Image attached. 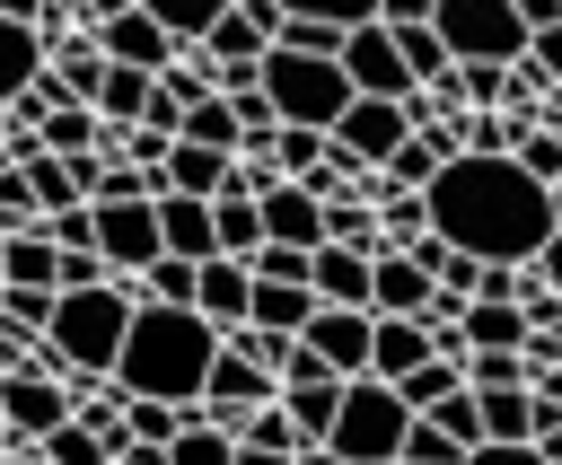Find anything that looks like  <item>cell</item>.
Wrapping results in <instances>:
<instances>
[{
  "mask_svg": "<svg viewBox=\"0 0 562 465\" xmlns=\"http://www.w3.org/2000/svg\"><path fill=\"white\" fill-rule=\"evenodd\" d=\"M88 246L105 272H140L158 254V228H149V202H88Z\"/></svg>",
  "mask_w": 562,
  "mask_h": 465,
  "instance_id": "obj_10",
  "label": "cell"
},
{
  "mask_svg": "<svg viewBox=\"0 0 562 465\" xmlns=\"http://www.w3.org/2000/svg\"><path fill=\"white\" fill-rule=\"evenodd\" d=\"M448 158H457V132H448V123H413V132L378 158V175H386V184H404V193H422Z\"/></svg>",
  "mask_w": 562,
  "mask_h": 465,
  "instance_id": "obj_15",
  "label": "cell"
},
{
  "mask_svg": "<svg viewBox=\"0 0 562 465\" xmlns=\"http://www.w3.org/2000/svg\"><path fill=\"white\" fill-rule=\"evenodd\" d=\"M35 70H44V44H35V26L0 18V97H18V88H26Z\"/></svg>",
  "mask_w": 562,
  "mask_h": 465,
  "instance_id": "obj_29",
  "label": "cell"
},
{
  "mask_svg": "<svg viewBox=\"0 0 562 465\" xmlns=\"http://www.w3.org/2000/svg\"><path fill=\"white\" fill-rule=\"evenodd\" d=\"M465 386H527V351H465Z\"/></svg>",
  "mask_w": 562,
  "mask_h": 465,
  "instance_id": "obj_36",
  "label": "cell"
},
{
  "mask_svg": "<svg viewBox=\"0 0 562 465\" xmlns=\"http://www.w3.org/2000/svg\"><path fill=\"white\" fill-rule=\"evenodd\" d=\"M272 44H281V53H325V61H334V53H342V26H325V18H272Z\"/></svg>",
  "mask_w": 562,
  "mask_h": 465,
  "instance_id": "obj_35",
  "label": "cell"
},
{
  "mask_svg": "<svg viewBox=\"0 0 562 465\" xmlns=\"http://www.w3.org/2000/svg\"><path fill=\"white\" fill-rule=\"evenodd\" d=\"M422 298H430V272L404 246H378L369 254V316H422Z\"/></svg>",
  "mask_w": 562,
  "mask_h": 465,
  "instance_id": "obj_16",
  "label": "cell"
},
{
  "mask_svg": "<svg viewBox=\"0 0 562 465\" xmlns=\"http://www.w3.org/2000/svg\"><path fill=\"white\" fill-rule=\"evenodd\" d=\"M386 386H395V395H404V412H422V404H439V395H448V386H465V368H457V360H448V351H422V360H413V368H404V377H386Z\"/></svg>",
  "mask_w": 562,
  "mask_h": 465,
  "instance_id": "obj_26",
  "label": "cell"
},
{
  "mask_svg": "<svg viewBox=\"0 0 562 465\" xmlns=\"http://www.w3.org/2000/svg\"><path fill=\"white\" fill-rule=\"evenodd\" d=\"M35 149H53V158H70V149H97V105H44V123H35Z\"/></svg>",
  "mask_w": 562,
  "mask_h": 465,
  "instance_id": "obj_27",
  "label": "cell"
},
{
  "mask_svg": "<svg viewBox=\"0 0 562 465\" xmlns=\"http://www.w3.org/2000/svg\"><path fill=\"white\" fill-rule=\"evenodd\" d=\"M422 421H439L457 447H474V439H483V421H474V395H465V386H448L439 404H422Z\"/></svg>",
  "mask_w": 562,
  "mask_h": 465,
  "instance_id": "obj_37",
  "label": "cell"
},
{
  "mask_svg": "<svg viewBox=\"0 0 562 465\" xmlns=\"http://www.w3.org/2000/svg\"><path fill=\"white\" fill-rule=\"evenodd\" d=\"M211 246H220V254H255V246H263L255 193H211Z\"/></svg>",
  "mask_w": 562,
  "mask_h": 465,
  "instance_id": "obj_23",
  "label": "cell"
},
{
  "mask_svg": "<svg viewBox=\"0 0 562 465\" xmlns=\"http://www.w3.org/2000/svg\"><path fill=\"white\" fill-rule=\"evenodd\" d=\"M149 228H158V254H184V263H202V254H220L211 246V202L202 193H149Z\"/></svg>",
  "mask_w": 562,
  "mask_h": 465,
  "instance_id": "obj_14",
  "label": "cell"
},
{
  "mask_svg": "<svg viewBox=\"0 0 562 465\" xmlns=\"http://www.w3.org/2000/svg\"><path fill=\"white\" fill-rule=\"evenodd\" d=\"M290 465H342V456H334V447H299Z\"/></svg>",
  "mask_w": 562,
  "mask_h": 465,
  "instance_id": "obj_44",
  "label": "cell"
},
{
  "mask_svg": "<svg viewBox=\"0 0 562 465\" xmlns=\"http://www.w3.org/2000/svg\"><path fill=\"white\" fill-rule=\"evenodd\" d=\"M220 351V325H202L193 307H158V298H132V325L114 342V368L105 386L114 395H158V404H193L202 395V368Z\"/></svg>",
  "mask_w": 562,
  "mask_h": 465,
  "instance_id": "obj_2",
  "label": "cell"
},
{
  "mask_svg": "<svg viewBox=\"0 0 562 465\" xmlns=\"http://www.w3.org/2000/svg\"><path fill=\"white\" fill-rule=\"evenodd\" d=\"M518 61H527V70H536V79H553V88H562V18H553V26H536V35H527V53H518Z\"/></svg>",
  "mask_w": 562,
  "mask_h": 465,
  "instance_id": "obj_39",
  "label": "cell"
},
{
  "mask_svg": "<svg viewBox=\"0 0 562 465\" xmlns=\"http://www.w3.org/2000/svg\"><path fill=\"white\" fill-rule=\"evenodd\" d=\"M307 290H316V307H369V254H351V246H307Z\"/></svg>",
  "mask_w": 562,
  "mask_h": 465,
  "instance_id": "obj_17",
  "label": "cell"
},
{
  "mask_svg": "<svg viewBox=\"0 0 562 465\" xmlns=\"http://www.w3.org/2000/svg\"><path fill=\"white\" fill-rule=\"evenodd\" d=\"M35 456H44V465H105V439H97L79 412H61V421L35 439Z\"/></svg>",
  "mask_w": 562,
  "mask_h": 465,
  "instance_id": "obj_28",
  "label": "cell"
},
{
  "mask_svg": "<svg viewBox=\"0 0 562 465\" xmlns=\"http://www.w3.org/2000/svg\"><path fill=\"white\" fill-rule=\"evenodd\" d=\"M325 237L351 246V254H378V246H386V228H378V211H369L360 193H325Z\"/></svg>",
  "mask_w": 562,
  "mask_h": 465,
  "instance_id": "obj_22",
  "label": "cell"
},
{
  "mask_svg": "<svg viewBox=\"0 0 562 465\" xmlns=\"http://www.w3.org/2000/svg\"><path fill=\"white\" fill-rule=\"evenodd\" d=\"M61 412H70V386L61 377H35V368H9L0 377V447H35Z\"/></svg>",
  "mask_w": 562,
  "mask_h": 465,
  "instance_id": "obj_8",
  "label": "cell"
},
{
  "mask_svg": "<svg viewBox=\"0 0 562 465\" xmlns=\"http://www.w3.org/2000/svg\"><path fill=\"white\" fill-rule=\"evenodd\" d=\"M465 395H474V421H483V439H527V421H536L527 386H465Z\"/></svg>",
  "mask_w": 562,
  "mask_h": 465,
  "instance_id": "obj_25",
  "label": "cell"
},
{
  "mask_svg": "<svg viewBox=\"0 0 562 465\" xmlns=\"http://www.w3.org/2000/svg\"><path fill=\"white\" fill-rule=\"evenodd\" d=\"M527 272H536V281H544V290H562V228H553V237H544V246H536V254H527Z\"/></svg>",
  "mask_w": 562,
  "mask_h": 465,
  "instance_id": "obj_42",
  "label": "cell"
},
{
  "mask_svg": "<svg viewBox=\"0 0 562 465\" xmlns=\"http://www.w3.org/2000/svg\"><path fill=\"white\" fill-rule=\"evenodd\" d=\"M272 404L290 412L299 447H316V439H325V421H334V404H342V377H299V386H272Z\"/></svg>",
  "mask_w": 562,
  "mask_h": 465,
  "instance_id": "obj_20",
  "label": "cell"
},
{
  "mask_svg": "<svg viewBox=\"0 0 562 465\" xmlns=\"http://www.w3.org/2000/svg\"><path fill=\"white\" fill-rule=\"evenodd\" d=\"M342 79H351V97H413V70H404V53H395V35L369 18V26H342Z\"/></svg>",
  "mask_w": 562,
  "mask_h": 465,
  "instance_id": "obj_7",
  "label": "cell"
},
{
  "mask_svg": "<svg viewBox=\"0 0 562 465\" xmlns=\"http://www.w3.org/2000/svg\"><path fill=\"white\" fill-rule=\"evenodd\" d=\"M255 88L272 97V114H281V123H307V132H325V123L351 105V79H342V61H325V53H281V44H263V61H255Z\"/></svg>",
  "mask_w": 562,
  "mask_h": 465,
  "instance_id": "obj_5",
  "label": "cell"
},
{
  "mask_svg": "<svg viewBox=\"0 0 562 465\" xmlns=\"http://www.w3.org/2000/svg\"><path fill=\"white\" fill-rule=\"evenodd\" d=\"M465 465H544V456H536V439H474Z\"/></svg>",
  "mask_w": 562,
  "mask_h": 465,
  "instance_id": "obj_40",
  "label": "cell"
},
{
  "mask_svg": "<svg viewBox=\"0 0 562 465\" xmlns=\"http://www.w3.org/2000/svg\"><path fill=\"white\" fill-rule=\"evenodd\" d=\"M299 342H307L334 377H360V368H369V307H316V316L299 325Z\"/></svg>",
  "mask_w": 562,
  "mask_h": 465,
  "instance_id": "obj_13",
  "label": "cell"
},
{
  "mask_svg": "<svg viewBox=\"0 0 562 465\" xmlns=\"http://www.w3.org/2000/svg\"><path fill=\"white\" fill-rule=\"evenodd\" d=\"M44 316H53V290H26V281H0V325L9 333H44Z\"/></svg>",
  "mask_w": 562,
  "mask_h": 465,
  "instance_id": "obj_34",
  "label": "cell"
},
{
  "mask_svg": "<svg viewBox=\"0 0 562 465\" xmlns=\"http://www.w3.org/2000/svg\"><path fill=\"white\" fill-rule=\"evenodd\" d=\"M422 228L474 263H527L553 237V193L509 149H457L422 184Z\"/></svg>",
  "mask_w": 562,
  "mask_h": 465,
  "instance_id": "obj_1",
  "label": "cell"
},
{
  "mask_svg": "<svg viewBox=\"0 0 562 465\" xmlns=\"http://www.w3.org/2000/svg\"><path fill=\"white\" fill-rule=\"evenodd\" d=\"M404 395L386 386V377H342V404H334V421H325V439L316 447H334L342 465H395V447H404Z\"/></svg>",
  "mask_w": 562,
  "mask_h": 465,
  "instance_id": "obj_4",
  "label": "cell"
},
{
  "mask_svg": "<svg viewBox=\"0 0 562 465\" xmlns=\"http://www.w3.org/2000/svg\"><path fill=\"white\" fill-rule=\"evenodd\" d=\"M88 44H97L105 61H132V70H158V61L176 53V44H167V26H158L140 0H123L114 18H97V26H88Z\"/></svg>",
  "mask_w": 562,
  "mask_h": 465,
  "instance_id": "obj_11",
  "label": "cell"
},
{
  "mask_svg": "<svg viewBox=\"0 0 562 465\" xmlns=\"http://www.w3.org/2000/svg\"><path fill=\"white\" fill-rule=\"evenodd\" d=\"M140 9H149V18L167 26V44L184 53V44H202V26H211V18L228 9V0H140Z\"/></svg>",
  "mask_w": 562,
  "mask_h": 465,
  "instance_id": "obj_32",
  "label": "cell"
},
{
  "mask_svg": "<svg viewBox=\"0 0 562 465\" xmlns=\"http://www.w3.org/2000/svg\"><path fill=\"white\" fill-rule=\"evenodd\" d=\"M307 316H316V290H307V281H263V272H246V325L299 333Z\"/></svg>",
  "mask_w": 562,
  "mask_h": 465,
  "instance_id": "obj_19",
  "label": "cell"
},
{
  "mask_svg": "<svg viewBox=\"0 0 562 465\" xmlns=\"http://www.w3.org/2000/svg\"><path fill=\"white\" fill-rule=\"evenodd\" d=\"M0 465H44V456L35 447H0Z\"/></svg>",
  "mask_w": 562,
  "mask_h": 465,
  "instance_id": "obj_45",
  "label": "cell"
},
{
  "mask_svg": "<svg viewBox=\"0 0 562 465\" xmlns=\"http://www.w3.org/2000/svg\"><path fill=\"white\" fill-rule=\"evenodd\" d=\"M97 123H140V105H149V70H132V61H105V79H97Z\"/></svg>",
  "mask_w": 562,
  "mask_h": 465,
  "instance_id": "obj_21",
  "label": "cell"
},
{
  "mask_svg": "<svg viewBox=\"0 0 562 465\" xmlns=\"http://www.w3.org/2000/svg\"><path fill=\"white\" fill-rule=\"evenodd\" d=\"M35 9H44V0H0V18H18V26H35Z\"/></svg>",
  "mask_w": 562,
  "mask_h": 465,
  "instance_id": "obj_43",
  "label": "cell"
},
{
  "mask_svg": "<svg viewBox=\"0 0 562 465\" xmlns=\"http://www.w3.org/2000/svg\"><path fill=\"white\" fill-rule=\"evenodd\" d=\"M0 281L53 290V237H44V228H9V237H0Z\"/></svg>",
  "mask_w": 562,
  "mask_h": 465,
  "instance_id": "obj_24",
  "label": "cell"
},
{
  "mask_svg": "<svg viewBox=\"0 0 562 465\" xmlns=\"http://www.w3.org/2000/svg\"><path fill=\"white\" fill-rule=\"evenodd\" d=\"M395 35V53H404V70H413V88H430L439 70H448V44L430 35V18H413V26H386Z\"/></svg>",
  "mask_w": 562,
  "mask_h": 465,
  "instance_id": "obj_30",
  "label": "cell"
},
{
  "mask_svg": "<svg viewBox=\"0 0 562 465\" xmlns=\"http://www.w3.org/2000/svg\"><path fill=\"white\" fill-rule=\"evenodd\" d=\"M255 219H263V237H272V246H299V254H307V246H325V202H316L307 184H290V175L255 193Z\"/></svg>",
  "mask_w": 562,
  "mask_h": 465,
  "instance_id": "obj_12",
  "label": "cell"
},
{
  "mask_svg": "<svg viewBox=\"0 0 562 465\" xmlns=\"http://www.w3.org/2000/svg\"><path fill=\"white\" fill-rule=\"evenodd\" d=\"M430 35L448 44V61H518L527 26L509 0H430Z\"/></svg>",
  "mask_w": 562,
  "mask_h": 465,
  "instance_id": "obj_6",
  "label": "cell"
},
{
  "mask_svg": "<svg viewBox=\"0 0 562 465\" xmlns=\"http://www.w3.org/2000/svg\"><path fill=\"white\" fill-rule=\"evenodd\" d=\"M527 439H536V456H544V465H562V412H544V404H536Z\"/></svg>",
  "mask_w": 562,
  "mask_h": 465,
  "instance_id": "obj_41",
  "label": "cell"
},
{
  "mask_svg": "<svg viewBox=\"0 0 562 465\" xmlns=\"http://www.w3.org/2000/svg\"><path fill=\"white\" fill-rule=\"evenodd\" d=\"M316 149H325V132H307V123H272V132H263V158H272L281 175H307Z\"/></svg>",
  "mask_w": 562,
  "mask_h": 465,
  "instance_id": "obj_33",
  "label": "cell"
},
{
  "mask_svg": "<svg viewBox=\"0 0 562 465\" xmlns=\"http://www.w3.org/2000/svg\"><path fill=\"white\" fill-rule=\"evenodd\" d=\"M132 272H105V281H88V290H53V316H44V351H61V368H88V377H105L114 368V342H123V325H132Z\"/></svg>",
  "mask_w": 562,
  "mask_h": 465,
  "instance_id": "obj_3",
  "label": "cell"
},
{
  "mask_svg": "<svg viewBox=\"0 0 562 465\" xmlns=\"http://www.w3.org/2000/svg\"><path fill=\"white\" fill-rule=\"evenodd\" d=\"M509 158H518L536 184H553V175H562V123H527V132H509Z\"/></svg>",
  "mask_w": 562,
  "mask_h": 465,
  "instance_id": "obj_31",
  "label": "cell"
},
{
  "mask_svg": "<svg viewBox=\"0 0 562 465\" xmlns=\"http://www.w3.org/2000/svg\"><path fill=\"white\" fill-rule=\"evenodd\" d=\"M193 316L220 325V333L246 325V263H237V254H202V263H193Z\"/></svg>",
  "mask_w": 562,
  "mask_h": 465,
  "instance_id": "obj_18",
  "label": "cell"
},
{
  "mask_svg": "<svg viewBox=\"0 0 562 465\" xmlns=\"http://www.w3.org/2000/svg\"><path fill=\"white\" fill-rule=\"evenodd\" d=\"M281 18H325V26H369L378 0H272Z\"/></svg>",
  "mask_w": 562,
  "mask_h": 465,
  "instance_id": "obj_38",
  "label": "cell"
},
{
  "mask_svg": "<svg viewBox=\"0 0 562 465\" xmlns=\"http://www.w3.org/2000/svg\"><path fill=\"white\" fill-rule=\"evenodd\" d=\"M404 132H413V114H404L395 97H351V105L325 123V140H334L342 158H360V167H378V158H386Z\"/></svg>",
  "mask_w": 562,
  "mask_h": 465,
  "instance_id": "obj_9",
  "label": "cell"
}]
</instances>
